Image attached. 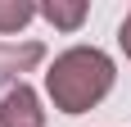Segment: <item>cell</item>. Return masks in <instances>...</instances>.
Here are the masks:
<instances>
[{
	"instance_id": "cell-2",
	"label": "cell",
	"mask_w": 131,
	"mask_h": 127,
	"mask_svg": "<svg viewBox=\"0 0 131 127\" xmlns=\"http://www.w3.org/2000/svg\"><path fill=\"white\" fill-rule=\"evenodd\" d=\"M0 127H45V109L27 82L0 86Z\"/></svg>"
},
{
	"instance_id": "cell-3",
	"label": "cell",
	"mask_w": 131,
	"mask_h": 127,
	"mask_svg": "<svg viewBox=\"0 0 131 127\" xmlns=\"http://www.w3.org/2000/svg\"><path fill=\"white\" fill-rule=\"evenodd\" d=\"M41 18L54 27H63V32H72V27H81V18H86V5L81 0H50V5H41Z\"/></svg>"
},
{
	"instance_id": "cell-4",
	"label": "cell",
	"mask_w": 131,
	"mask_h": 127,
	"mask_svg": "<svg viewBox=\"0 0 131 127\" xmlns=\"http://www.w3.org/2000/svg\"><path fill=\"white\" fill-rule=\"evenodd\" d=\"M36 14H41V9L27 5V0H0V37H5V32H23Z\"/></svg>"
},
{
	"instance_id": "cell-5",
	"label": "cell",
	"mask_w": 131,
	"mask_h": 127,
	"mask_svg": "<svg viewBox=\"0 0 131 127\" xmlns=\"http://www.w3.org/2000/svg\"><path fill=\"white\" fill-rule=\"evenodd\" d=\"M118 46L127 50V59H131V14L122 18V27H118Z\"/></svg>"
},
{
	"instance_id": "cell-1",
	"label": "cell",
	"mask_w": 131,
	"mask_h": 127,
	"mask_svg": "<svg viewBox=\"0 0 131 127\" xmlns=\"http://www.w3.org/2000/svg\"><path fill=\"white\" fill-rule=\"evenodd\" d=\"M113 59L104 50H95V46H72L63 50L59 59L50 63V73H45V91H50V100L59 114H86L95 104L104 100L108 91H113Z\"/></svg>"
}]
</instances>
